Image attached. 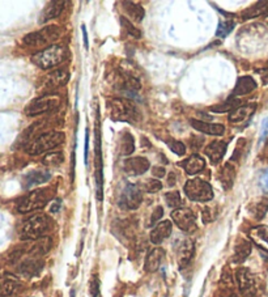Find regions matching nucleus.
I'll use <instances>...</instances> for the list:
<instances>
[{
	"instance_id": "nucleus-14",
	"label": "nucleus",
	"mask_w": 268,
	"mask_h": 297,
	"mask_svg": "<svg viewBox=\"0 0 268 297\" xmlns=\"http://www.w3.org/2000/svg\"><path fill=\"white\" fill-rule=\"evenodd\" d=\"M149 161L145 157H132L124 161V170L130 176H140L149 169Z\"/></svg>"
},
{
	"instance_id": "nucleus-44",
	"label": "nucleus",
	"mask_w": 268,
	"mask_h": 297,
	"mask_svg": "<svg viewBox=\"0 0 268 297\" xmlns=\"http://www.w3.org/2000/svg\"><path fill=\"white\" fill-rule=\"evenodd\" d=\"M268 138V118H264L260 126V141L265 140Z\"/></svg>"
},
{
	"instance_id": "nucleus-8",
	"label": "nucleus",
	"mask_w": 268,
	"mask_h": 297,
	"mask_svg": "<svg viewBox=\"0 0 268 297\" xmlns=\"http://www.w3.org/2000/svg\"><path fill=\"white\" fill-rule=\"evenodd\" d=\"M59 105H61V97L58 94H43L42 97L33 100L25 108V114L28 117H36V115L43 114L47 111L57 110Z\"/></svg>"
},
{
	"instance_id": "nucleus-15",
	"label": "nucleus",
	"mask_w": 268,
	"mask_h": 297,
	"mask_svg": "<svg viewBox=\"0 0 268 297\" xmlns=\"http://www.w3.org/2000/svg\"><path fill=\"white\" fill-rule=\"evenodd\" d=\"M173 232V225L169 220L165 221H161L152 229L151 232V241L154 245H160L163 241H165L166 238L170 237V234Z\"/></svg>"
},
{
	"instance_id": "nucleus-48",
	"label": "nucleus",
	"mask_w": 268,
	"mask_h": 297,
	"mask_svg": "<svg viewBox=\"0 0 268 297\" xmlns=\"http://www.w3.org/2000/svg\"><path fill=\"white\" fill-rule=\"evenodd\" d=\"M259 73L262 75L263 84H268V68L262 69V71H259Z\"/></svg>"
},
{
	"instance_id": "nucleus-17",
	"label": "nucleus",
	"mask_w": 268,
	"mask_h": 297,
	"mask_svg": "<svg viewBox=\"0 0 268 297\" xmlns=\"http://www.w3.org/2000/svg\"><path fill=\"white\" fill-rule=\"evenodd\" d=\"M164 258H165V250L161 249V247H156V249L152 250L147 255V259H145V271L147 273H154V271L158 270L161 263H163Z\"/></svg>"
},
{
	"instance_id": "nucleus-28",
	"label": "nucleus",
	"mask_w": 268,
	"mask_h": 297,
	"mask_svg": "<svg viewBox=\"0 0 268 297\" xmlns=\"http://www.w3.org/2000/svg\"><path fill=\"white\" fill-rule=\"evenodd\" d=\"M250 237L254 242L258 245L262 249L268 250V228L267 227H255V228L251 229Z\"/></svg>"
},
{
	"instance_id": "nucleus-12",
	"label": "nucleus",
	"mask_w": 268,
	"mask_h": 297,
	"mask_svg": "<svg viewBox=\"0 0 268 297\" xmlns=\"http://www.w3.org/2000/svg\"><path fill=\"white\" fill-rule=\"evenodd\" d=\"M142 201L143 194L140 187L133 183H128L122 192L119 204L122 208H126V210H136L142 204Z\"/></svg>"
},
{
	"instance_id": "nucleus-16",
	"label": "nucleus",
	"mask_w": 268,
	"mask_h": 297,
	"mask_svg": "<svg viewBox=\"0 0 268 297\" xmlns=\"http://www.w3.org/2000/svg\"><path fill=\"white\" fill-rule=\"evenodd\" d=\"M96 191L97 199L102 201L103 189H102V160H101V148H100V135H97V147H96Z\"/></svg>"
},
{
	"instance_id": "nucleus-33",
	"label": "nucleus",
	"mask_w": 268,
	"mask_h": 297,
	"mask_svg": "<svg viewBox=\"0 0 268 297\" xmlns=\"http://www.w3.org/2000/svg\"><path fill=\"white\" fill-rule=\"evenodd\" d=\"M139 187L145 192H157L163 189V183L158 180H154V178H148V180L143 181Z\"/></svg>"
},
{
	"instance_id": "nucleus-30",
	"label": "nucleus",
	"mask_w": 268,
	"mask_h": 297,
	"mask_svg": "<svg viewBox=\"0 0 268 297\" xmlns=\"http://www.w3.org/2000/svg\"><path fill=\"white\" fill-rule=\"evenodd\" d=\"M268 13V2H259L255 6L250 7V8L245 9L242 12V18L247 20V18H254L258 16L267 15Z\"/></svg>"
},
{
	"instance_id": "nucleus-4",
	"label": "nucleus",
	"mask_w": 268,
	"mask_h": 297,
	"mask_svg": "<svg viewBox=\"0 0 268 297\" xmlns=\"http://www.w3.org/2000/svg\"><path fill=\"white\" fill-rule=\"evenodd\" d=\"M67 55H68V51L64 46L52 45L34 54L32 57V62L39 68L48 69L64 62L67 59Z\"/></svg>"
},
{
	"instance_id": "nucleus-45",
	"label": "nucleus",
	"mask_w": 268,
	"mask_h": 297,
	"mask_svg": "<svg viewBox=\"0 0 268 297\" xmlns=\"http://www.w3.org/2000/svg\"><path fill=\"white\" fill-rule=\"evenodd\" d=\"M166 174V170L165 168H163V166H154L153 168V176L157 178H161L164 177Z\"/></svg>"
},
{
	"instance_id": "nucleus-53",
	"label": "nucleus",
	"mask_w": 268,
	"mask_h": 297,
	"mask_svg": "<svg viewBox=\"0 0 268 297\" xmlns=\"http://www.w3.org/2000/svg\"><path fill=\"white\" fill-rule=\"evenodd\" d=\"M267 21H268V16H267Z\"/></svg>"
},
{
	"instance_id": "nucleus-39",
	"label": "nucleus",
	"mask_w": 268,
	"mask_h": 297,
	"mask_svg": "<svg viewBox=\"0 0 268 297\" xmlns=\"http://www.w3.org/2000/svg\"><path fill=\"white\" fill-rule=\"evenodd\" d=\"M165 201L166 203H168L169 207L172 208H179V206H181V195H179V192L178 191H170L168 192L165 195Z\"/></svg>"
},
{
	"instance_id": "nucleus-21",
	"label": "nucleus",
	"mask_w": 268,
	"mask_h": 297,
	"mask_svg": "<svg viewBox=\"0 0 268 297\" xmlns=\"http://www.w3.org/2000/svg\"><path fill=\"white\" fill-rule=\"evenodd\" d=\"M181 166L187 174H198L205 168V160L199 155H193L187 160L181 162Z\"/></svg>"
},
{
	"instance_id": "nucleus-31",
	"label": "nucleus",
	"mask_w": 268,
	"mask_h": 297,
	"mask_svg": "<svg viewBox=\"0 0 268 297\" xmlns=\"http://www.w3.org/2000/svg\"><path fill=\"white\" fill-rule=\"evenodd\" d=\"M20 288V283L13 276H7L4 282L2 283V289H0V297H9L16 293V291Z\"/></svg>"
},
{
	"instance_id": "nucleus-32",
	"label": "nucleus",
	"mask_w": 268,
	"mask_h": 297,
	"mask_svg": "<svg viewBox=\"0 0 268 297\" xmlns=\"http://www.w3.org/2000/svg\"><path fill=\"white\" fill-rule=\"evenodd\" d=\"M268 211V199L262 198L250 206V212L255 220H262Z\"/></svg>"
},
{
	"instance_id": "nucleus-42",
	"label": "nucleus",
	"mask_w": 268,
	"mask_h": 297,
	"mask_svg": "<svg viewBox=\"0 0 268 297\" xmlns=\"http://www.w3.org/2000/svg\"><path fill=\"white\" fill-rule=\"evenodd\" d=\"M163 216H164V210H163V207H160V206H158V207H157L156 210L153 211V213H152L149 225H154Z\"/></svg>"
},
{
	"instance_id": "nucleus-34",
	"label": "nucleus",
	"mask_w": 268,
	"mask_h": 297,
	"mask_svg": "<svg viewBox=\"0 0 268 297\" xmlns=\"http://www.w3.org/2000/svg\"><path fill=\"white\" fill-rule=\"evenodd\" d=\"M64 157L62 152H51L47 153L45 157H43L42 162L46 166H59L63 162Z\"/></svg>"
},
{
	"instance_id": "nucleus-18",
	"label": "nucleus",
	"mask_w": 268,
	"mask_h": 297,
	"mask_svg": "<svg viewBox=\"0 0 268 297\" xmlns=\"http://www.w3.org/2000/svg\"><path fill=\"white\" fill-rule=\"evenodd\" d=\"M256 105L255 104H249V105L238 106L233 111H230L229 114V122L232 123H242L245 120H247L255 111Z\"/></svg>"
},
{
	"instance_id": "nucleus-20",
	"label": "nucleus",
	"mask_w": 268,
	"mask_h": 297,
	"mask_svg": "<svg viewBox=\"0 0 268 297\" xmlns=\"http://www.w3.org/2000/svg\"><path fill=\"white\" fill-rule=\"evenodd\" d=\"M255 89V80L250 76H242L237 80V84H235L234 90H233V96H246V94L251 93Z\"/></svg>"
},
{
	"instance_id": "nucleus-24",
	"label": "nucleus",
	"mask_w": 268,
	"mask_h": 297,
	"mask_svg": "<svg viewBox=\"0 0 268 297\" xmlns=\"http://www.w3.org/2000/svg\"><path fill=\"white\" fill-rule=\"evenodd\" d=\"M66 4H67L66 2H51V3H48L47 7L45 8V11H43L42 16L39 18V21L46 22L52 20V18L59 17V15L63 12Z\"/></svg>"
},
{
	"instance_id": "nucleus-41",
	"label": "nucleus",
	"mask_w": 268,
	"mask_h": 297,
	"mask_svg": "<svg viewBox=\"0 0 268 297\" xmlns=\"http://www.w3.org/2000/svg\"><path fill=\"white\" fill-rule=\"evenodd\" d=\"M91 294H92V297H98V296H100V280H98V278H97V276L92 278Z\"/></svg>"
},
{
	"instance_id": "nucleus-36",
	"label": "nucleus",
	"mask_w": 268,
	"mask_h": 297,
	"mask_svg": "<svg viewBox=\"0 0 268 297\" xmlns=\"http://www.w3.org/2000/svg\"><path fill=\"white\" fill-rule=\"evenodd\" d=\"M239 106V102L238 100H233L229 98L226 100V102H224L223 105H217V106H212L211 110L215 111V113H225V111H233L234 109H237Z\"/></svg>"
},
{
	"instance_id": "nucleus-11",
	"label": "nucleus",
	"mask_w": 268,
	"mask_h": 297,
	"mask_svg": "<svg viewBox=\"0 0 268 297\" xmlns=\"http://www.w3.org/2000/svg\"><path fill=\"white\" fill-rule=\"evenodd\" d=\"M172 219L181 231L191 233L196 229V217L190 208H177L172 212Z\"/></svg>"
},
{
	"instance_id": "nucleus-3",
	"label": "nucleus",
	"mask_w": 268,
	"mask_h": 297,
	"mask_svg": "<svg viewBox=\"0 0 268 297\" xmlns=\"http://www.w3.org/2000/svg\"><path fill=\"white\" fill-rule=\"evenodd\" d=\"M62 30L57 25H50V27L42 28L38 32H33L31 34H26L24 37V43L29 47L37 48H47L54 45L58 39L61 38Z\"/></svg>"
},
{
	"instance_id": "nucleus-46",
	"label": "nucleus",
	"mask_w": 268,
	"mask_h": 297,
	"mask_svg": "<svg viewBox=\"0 0 268 297\" xmlns=\"http://www.w3.org/2000/svg\"><path fill=\"white\" fill-rule=\"evenodd\" d=\"M212 220V217H211V211L208 210V208H205L204 211H203V221L207 224V222H209Z\"/></svg>"
},
{
	"instance_id": "nucleus-25",
	"label": "nucleus",
	"mask_w": 268,
	"mask_h": 297,
	"mask_svg": "<svg viewBox=\"0 0 268 297\" xmlns=\"http://www.w3.org/2000/svg\"><path fill=\"white\" fill-rule=\"evenodd\" d=\"M51 178V174L47 170H34L28 173L24 178L25 187H32L36 185H41V183L47 182Z\"/></svg>"
},
{
	"instance_id": "nucleus-5",
	"label": "nucleus",
	"mask_w": 268,
	"mask_h": 297,
	"mask_svg": "<svg viewBox=\"0 0 268 297\" xmlns=\"http://www.w3.org/2000/svg\"><path fill=\"white\" fill-rule=\"evenodd\" d=\"M50 228V220L43 213H37L24 221L20 229L22 240H39Z\"/></svg>"
},
{
	"instance_id": "nucleus-13",
	"label": "nucleus",
	"mask_w": 268,
	"mask_h": 297,
	"mask_svg": "<svg viewBox=\"0 0 268 297\" xmlns=\"http://www.w3.org/2000/svg\"><path fill=\"white\" fill-rule=\"evenodd\" d=\"M175 257L179 267H184L190 263L194 255V242L189 237H179L175 241Z\"/></svg>"
},
{
	"instance_id": "nucleus-22",
	"label": "nucleus",
	"mask_w": 268,
	"mask_h": 297,
	"mask_svg": "<svg viewBox=\"0 0 268 297\" xmlns=\"http://www.w3.org/2000/svg\"><path fill=\"white\" fill-rule=\"evenodd\" d=\"M191 126L199 132L208 134V135H223L224 131H225V127L223 125L207 123V122H202V120L196 119H191Z\"/></svg>"
},
{
	"instance_id": "nucleus-40",
	"label": "nucleus",
	"mask_w": 268,
	"mask_h": 297,
	"mask_svg": "<svg viewBox=\"0 0 268 297\" xmlns=\"http://www.w3.org/2000/svg\"><path fill=\"white\" fill-rule=\"evenodd\" d=\"M168 145H169V148L172 150V152H174L175 155H179V156L184 155V152H186V147H184V144L183 143H181V141L169 140Z\"/></svg>"
},
{
	"instance_id": "nucleus-38",
	"label": "nucleus",
	"mask_w": 268,
	"mask_h": 297,
	"mask_svg": "<svg viewBox=\"0 0 268 297\" xmlns=\"http://www.w3.org/2000/svg\"><path fill=\"white\" fill-rule=\"evenodd\" d=\"M121 24H122V27L126 29V32L128 34H130L131 37H133V38H140L142 37V33H140V30L139 29H136L135 27H133L132 24H131L128 20H127L124 16H121Z\"/></svg>"
},
{
	"instance_id": "nucleus-9",
	"label": "nucleus",
	"mask_w": 268,
	"mask_h": 297,
	"mask_svg": "<svg viewBox=\"0 0 268 297\" xmlns=\"http://www.w3.org/2000/svg\"><path fill=\"white\" fill-rule=\"evenodd\" d=\"M69 80V72L66 68L55 69L52 72L47 73L45 78L42 79L41 83V88L45 90V94H54L52 92L59 88L64 87Z\"/></svg>"
},
{
	"instance_id": "nucleus-49",
	"label": "nucleus",
	"mask_w": 268,
	"mask_h": 297,
	"mask_svg": "<svg viewBox=\"0 0 268 297\" xmlns=\"http://www.w3.org/2000/svg\"><path fill=\"white\" fill-rule=\"evenodd\" d=\"M175 181H177V177H175V174L174 173L169 174V180H168L169 186H174Z\"/></svg>"
},
{
	"instance_id": "nucleus-47",
	"label": "nucleus",
	"mask_w": 268,
	"mask_h": 297,
	"mask_svg": "<svg viewBox=\"0 0 268 297\" xmlns=\"http://www.w3.org/2000/svg\"><path fill=\"white\" fill-rule=\"evenodd\" d=\"M88 147H89V134H88L87 130V134H85V153H84L85 162H88Z\"/></svg>"
},
{
	"instance_id": "nucleus-6",
	"label": "nucleus",
	"mask_w": 268,
	"mask_h": 297,
	"mask_svg": "<svg viewBox=\"0 0 268 297\" xmlns=\"http://www.w3.org/2000/svg\"><path fill=\"white\" fill-rule=\"evenodd\" d=\"M51 192L48 189H38L34 191L29 192L28 195L21 198V201L18 202L17 210L18 212L28 213L33 212V211L41 210L48 203L50 198H51Z\"/></svg>"
},
{
	"instance_id": "nucleus-29",
	"label": "nucleus",
	"mask_w": 268,
	"mask_h": 297,
	"mask_svg": "<svg viewBox=\"0 0 268 297\" xmlns=\"http://www.w3.org/2000/svg\"><path fill=\"white\" fill-rule=\"evenodd\" d=\"M122 6H123V9L126 11L127 15L130 16L135 22H140L144 18V8L140 4L132 3V2H123Z\"/></svg>"
},
{
	"instance_id": "nucleus-52",
	"label": "nucleus",
	"mask_w": 268,
	"mask_h": 297,
	"mask_svg": "<svg viewBox=\"0 0 268 297\" xmlns=\"http://www.w3.org/2000/svg\"><path fill=\"white\" fill-rule=\"evenodd\" d=\"M83 33H84V42H85V47H88V34H87V29L83 25Z\"/></svg>"
},
{
	"instance_id": "nucleus-26",
	"label": "nucleus",
	"mask_w": 268,
	"mask_h": 297,
	"mask_svg": "<svg viewBox=\"0 0 268 297\" xmlns=\"http://www.w3.org/2000/svg\"><path fill=\"white\" fill-rule=\"evenodd\" d=\"M219 180H220L221 185L225 190H229L233 187V183L235 180V168L233 166L232 162H228L221 169L220 174H219Z\"/></svg>"
},
{
	"instance_id": "nucleus-23",
	"label": "nucleus",
	"mask_w": 268,
	"mask_h": 297,
	"mask_svg": "<svg viewBox=\"0 0 268 297\" xmlns=\"http://www.w3.org/2000/svg\"><path fill=\"white\" fill-rule=\"evenodd\" d=\"M42 264L43 263L41 262V259L29 255V257L18 266V271L26 276H33L37 275L39 271L42 270Z\"/></svg>"
},
{
	"instance_id": "nucleus-1",
	"label": "nucleus",
	"mask_w": 268,
	"mask_h": 297,
	"mask_svg": "<svg viewBox=\"0 0 268 297\" xmlns=\"http://www.w3.org/2000/svg\"><path fill=\"white\" fill-rule=\"evenodd\" d=\"M108 113L113 120L136 123L140 119L138 109L130 100L113 98L108 101Z\"/></svg>"
},
{
	"instance_id": "nucleus-7",
	"label": "nucleus",
	"mask_w": 268,
	"mask_h": 297,
	"mask_svg": "<svg viewBox=\"0 0 268 297\" xmlns=\"http://www.w3.org/2000/svg\"><path fill=\"white\" fill-rule=\"evenodd\" d=\"M184 192L187 198L193 202H209L213 199V190L212 186L200 178L187 181L184 185Z\"/></svg>"
},
{
	"instance_id": "nucleus-10",
	"label": "nucleus",
	"mask_w": 268,
	"mask_h": 297,
	"mask_svg": "<svg viewBox=\"0 0 268 297\" xmlns=\"http://www.w3.org/2000/svg\"><path fill=\"white\" fill-rule=\"evenodd\" d=\"M235 280L238 288L244 297H256L255 278L249 268H238L235 271Z\"/></svg>"
},
{
	"instance_id": "nucleus-51",
	"label": "nucleus",
	"mask_w": 268,
	"mask_h": 297,
	"mask_svg": "<svg viewBox=\"0 0 268 297\" xmlns=\"http://www.w3.org/2000/svg\"><path fill=\"white\" fill-rule=\"evenodd\" d=\"M262 159L264 160L265 162H268V144L265 145L264 150H263V153H262Z\"/></svg>"
},
{
	"instance_id": "nucleus-27",
	"label": "nucleus",
	"mask_w": 268,
	"mask_h": 297,
	"mask_svg": "<svg viewBox=\"0 0 268 297\" xmlns=\"http://www.w3.org/2000/svg\"><path fill=\"white\" fill-rule=\"evenodd\" d=\"M250 254H251V243L246 240H239L234 247L233 262L237 264L244 263Z\"/></svg>"
},
{
	"instance_id": "nucleus-50",
	"label": "nucleus",
	"mask_w": 268,
	"mask_h": 297,
	"mask_svg": "<svg viewBox=\"0 0 268 297\" xmlns=\"http://www.w3.org/2000/svg\"><path fill=\"white\" fill-rule=\"evenodd\" d=\"M59 207H61V202L57 201L55 203H52V207L50 208V211H51L52 213H55V212H58V211H59Z\"/></svg>"
},
{
	"instance_id": "nucleus-35",
	"label": "nucleus",
	"mask_w": 268,
	"mask_h": 297,
	"mask_svg": "<svg viewBox=\"0 0 268 297\" xmlns=\"http://www.w3.org/2000/svg\"><path fill=\"white\" fill-rule=\"evenodd\" d=\"M135 150V140L130 132H124L122 135V152L123 155H131Z\"/></svg>"
},
{
	"instance_id": "nucleus-37",
	"label": "nucleus",
	"mask_w": 268,
	"mask_h": 297,
	"mask_svg": "<svg viewBox=\"0 0 268 297\" xmlns=\"http://www.w3.org/2000/svg\"><path fill=\"white\" fill-rule=\"evenodd\" d=\"M233 28H234V22L233 21H221L220 24H219V28H217L216 36L219 37V38H225V37L232 32Z\"/></svg>"
},
{
	"instance_id": "nucleus-2",
	"label": "nucleus",
	"mask_w": 268,
	"mask_h": 297,
	"mask_svg": "<svg viewBox=\"0 0 268 297\" xmlns=\"http://www.w3.org/2000/svg\"><path fill=\"white\" fill-rule=\"evenodd\" d=\"M66 136L64 132L61 131H48L45 134H41L37 136L36 139L28 143L25 145V151L29 155H41V153L48 152V151L54 150L58 145H61L64 141Z\"/></svg>"
},
{
	"instance_id": "nucleus-19",
	"label": "nucleus",
	"mask_w": 268,
	"mask_h": 297,
	"mask_svg": "<svg viewBox=\"0 0 268 297\" xmlns=\"http://www.w3.org/2000/svg\"><path fill=\"white\" fill-rule=\"evenodd\" d=\"M226 148H228V144L225 141H212L211 144H208L205 148V155L213 164H219L225 155Z\"/></svg>"
},
{
	"instance_id": "nucleus-43",
	"label": "nucleus",
	"mask_w": 268,
	"mask_h": 297,
	"mask_svg": "<svg viewBox=\"0 0 268 297\" xmlns=\"http://www.w3.org/2000/svg\"><path fill=\"white\" fill-rule=\"evenodd\" d=\"M259 183L263 191L268 194V169H265V170L262 171L260 178H259Z\"/></svg>"
}]
</instances>
